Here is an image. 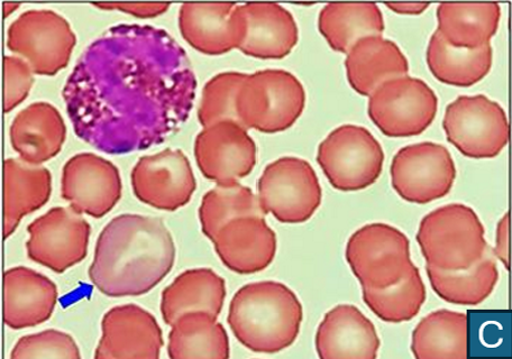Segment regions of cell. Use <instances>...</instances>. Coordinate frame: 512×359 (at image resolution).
<instances>
[{"instance_id":"obj_1","label":"cell","mask_w":512,"mask_h":359,"mask_svg":"<svg viewBox=\"0 0 512 359\" xmlns=\"http://www.w3.org/2000/svg\"><path fill=\"white\" fill-rule=\"evenodd\" d=\"M194 78L184 55L151 27H111L82 53L63 88L82 141L109 154L157 142L188 113Z\"/></svg>"},{"instance_id":"obj_2","label":"cell","mask_w":512,"mask_h":359,"mask_svg":"<svg viewBox=\"0 0 512 359\" xmlns=\"http://www.w3.org/2000/svg\"><path fill=\"white\" fill-rule=\"evenodd\" d=\"M175 262V239L162 219L125 214L100 233L89 279L107 297L143 296L166 279Z\"/></svg>"},{"instance_id":"obj_3","label":"cell","mask_w":512,"mask_h":359,"mask_svg":"<svg viewBox=\"0 0 512 359\" xmlns=\"http://www.w3.org/2000/svg\"><path fill=\"white\" fill-rule=\"evenodd\" d=\"M303 319V305L294 291L280 282L262 281L235 293L227 321L244 347L274 354L296 342Z\"/></svg>"},{"instance_id":"obj_4","label":"cell","mask_w":512,"mask_h":359,"mask_svg":"<svg viewBox=\"0 0 512 359\" xmlns=\"http://www.w3.org/2000/svg\"><path fill=\"white\" fill-rule=\"evenodd\" d=\"M477 213L451 204L429 213L419 225L417 242L427 265L445 271L471 268L489 251Z\"/></svg>"},{"instance_id":"obj_5","label":"cell","mask_w":512,"mask_h":359,"mask_svg":"<svg viewBox=\"0 0 512 359\" xmlns=\"http://www.w3.org/2000/svg\"><path fill=\"white\" fill-rule=\"evenodd\" d=\"M306 91L286 70L267 69L246 76L237 96V116L246 130L277 134L289 130L303 115Z\"/></svg>"},{"instance_id":"obj_6","label":"cell","mask_w":512,"mask_h":359,"mask_svg":"<svg viewBox=\"0 0 512 359\" xmlns=\"http://www.w3.org/2000/svg\"><path fill=\"white\" fill-rule=\"evenodd\" d=\"M317 162L336 190L361 191L380 178L384 152L367 128L342 125L319 144Z\"/></svg>"},{"instance_id":"obj_7","label":"cell","mask_w":512,"mask_h":359,"mask_svg":"<svg viewBox=\"0 0 512 359\" xmlns=\"http://www.w3.org/2000/svg\"><path fill=\"white\" fill-rule=\"evenodd\" d=\"M258 191L264 214H271L282 224L306 223L322 205V187L314 168L294 156L270 163L262 173Z\"/></svg>"},{"instance_id":"obj_8","label":"cell","mask_w":512,"mask_h":359,"mask_svg":"<svg viewBox=\"0 0 512 359\" xmlns=\"http://www.w3.org/2000/svg\"><path fill=\"white\" fill-rule=\"evenodd\" d=\"M443 128L447 141L470 159L497 158L510 138L505 109L484 95L457 97L445 110Z\"/></svg>"},{"instance_id":"obj_9","label":"cell","mask_w":512,"mask_h":359,"mask_svg":"<svg viewBox=\"0 0 512 359\" xmlns=\"http://www.w3.org/2000/svg\"><path fill=\"white\" fill-rule=\"evenodd\" d=\"M345 257L362 288H388L414 266L408 237L381 223L356 230L347 242Z\"/></svg>"},{"instance_id":"obj_10","label":"cell","mask_w":512,"mask_h":359,"mask_svg":"<svg viewBox=\"0 0 512 359\" xmlns=\"http://www.w3.org/2000/svg\"><path fill=\"white\" fill-rule=\"evenodd\" d=\"M77 38L66 18L48 9L27 11L8 27L7 48L35 75L54 76L68 66Z\"/></svg>"},{"instance_id":"obj_11","label":"cell","mask_w":512,"mask_h":359,"mask_svg":"<svg viewBox=\"0 0 512 359\" xmlns=\"http://www.w3.org/2000/svg\"><path fill=\"white\" fill-rule=\"evenodd\" d=\"M369 98V117L388 137L423 134L437 115L438 98L422 79L405 76L389 80Z\"/></svg>"},{"instance_id":"obj_12","label":"cell","mask_w":512,"mask_h":359,"mask_svg":"<svg viewBox=\"0 0 512 359\" xmlns=\"http://www.w3.org/2000/svg\"><path fill=\"white\" fill-rule=\"evenodd\" d=\"M392 188L411 204L426 205L451 192L456 168L445 146L423 142L402 147L390 169Z\"/></svg>"},{"instance_id":"obj_13","label":"cell","mask_w":512,"mask_h":359,"mask_svg":"<svg viewBox=\"0 0 512 359\" xmlns=\"http://www.w3.org/2000/svg\"><path fill=\"white\" fill-rule=\"evenodd\" d=\"M27 233V255L53 272H66L87 256L91 228L71 207L50 209L27 227Z\"/></svg>"},{"instance_id":"obj_14","label":"cell","mask_w":512,"mask_h":359,"mask_svg":"<svg viewBox=\"0 0 512 359\" xmlns=\"http://www.w3.org/2000/svg\"><path fill=\"white\" fill-rule=\"evenodd\" d=\"M131 180L137 199L164 211L185 207L197 188L187 155L173 149L143 156L136 163Z\"/></svg>"},{"instance_id":"obj_15","label":"cell","mask_w":512,"mask_h":359,"mask_svg":"<svg viewBox=\"0 0 512 359\" xmlns=\"http://www.w3.org/2000/svg\"><path fill=\"white\" fill-rule=\"evenodd\" d=\"M120 171L102 156L80 153L64 164L61 196L81 215L102 218L122 198Z\"/></svg>"},{"instance_id":"obj_16","label":"cell","mask_w":512,"mask_h":359,"mask_svg":"<svg viewBox=\"0 0 512 359\" xmlns=\"http://www.w3.org/2000/svg\"><path fill=\"white\" fill-rule=\"evenodd\" d=\"M195 156L205 178L230 184L251 174L258 160V147L243 125L226 121L205 127L198 134Z\"/></svg>"},{"instance_id":"obj_17","label":"cell","mask_w":512,"mask_h":359,"mask_svg":"<svg viewBox=\"0 0 512 359\" xmlns=\"http://www.w3.org/2000/svg\"><path fill=\"white\" fill-rule=\"evenodd\" d=\"M162 347V329L151 312L124 305L106 312L95 358L158 359Z\"/></svg>"},{"instance_id":"obj_18","label":"cell","mask_w":512,"mask_h":359,"mask_svg":"<svg viewBox=\"0 0 512 359\" xmlns=\"http://www.w3.org/2000/svg\"><path fill=\"white\" fill-rule=\"evenodd\" d=\"M179 29L182 38L200 53L222 55L240 48L245 24L240 5L185 4L179 12Z\"/></svg>"},{"instance_id":"obj_19","label":"cell","mask_w":512,"mask_h":359,"mask_svg":"<svg viewBox=\"0 0 512 359\" xmlns=\"http://www.w3.org/2000/svg\"><path fill=\"white\" fill-rule=\"evenodd\" d=\"M213 243L226 268L239 274L267 269L277 254V235L264 217L233 220L221 229Z\"/></svg>"},{"instance_id":"obj_20","label":"cell","mask_w":512,"mask_h":359,"mask_svg":"<svg viewBox=\"0 0 512 359\" xmlns=\"http://www.w3.org/2000/svg\"><path fill=\"white\" fill-rule=\"evenodd\" d=\"M315 344L322 359H374L378 357L380 338L359 308L340 305L320 322Z\"/></svg>"},{"instance_id":"obj_21","label":"cell","mask_w":512,"mask_h":359,"mask_svg":"<svg viewBox=\"0 0 512 359\" xmlns=\"http://www.w3.org/2000/svg\"><path fill=\"white\" fill-rule=\"evenodd\" d=\"M58 288L48 276L24 266L4 274V322L25 329L49 320L58 303Z\"/></svg>"},{"instance_id":"obj_22","label":"cell","mask_w":512,"mask_h":359,"mask_svg":"<svg viewBox=\"0 0 512 359\" xmlns=\"http://www.w3.org/2000/svg\"><path fill=\"white\" fill-rule=\"evenodd\" d=\"M245 32L239 50L249 57L280 60L288 57L299 41L294 16L278 4L250 3L241 6Z\"/></svg>"},{"instance_id":"obj_23","label":"cell","mask_w":512,"mask_h":359,"mask_svg":"<svg viewBox=\"0 0 512 359\" xmlns=\"http://www.w3.org/2000/svg\"><path fill=\"white\" fill-rule=\"evenodd\" d=\"M13 150L27 163L42 165L60 153L67 126L59 110L49 103H35L18 113L9 128Z\"/></svg>"},{"instance_id":"obj_24","label":"cell","mask_w":512,"mask_h":359,"mask_svg":"<svg viewBox=\"0 0 512 359\" xmlns=\"http://www.w3.org/2000/svg\"><path fill=\"white\" fill-rule=\"evenodd\" d=\"M345 70L353 90L370 97L387 81L408 76L409 63L397 43L382 35L369 36L347 53Z\"/></svg>"},{"instance_id":"obj_25","label":"cell","mask_w":512,"mask_h":359,"mask_svg":"<svg viewBox=\"0 0 512 359\" xmlns=\"http://www.w3.org/2000/svg\"><path fill=\"white\" fill-rule=\"evenodd\" d=\"M52 192L51 172L22 159L4 163V237L15 233L21 220L49 201Z\"/></svg>"},{"instance_id":"obj_26","label":"cell","mask_w":512,"mask_h":359,"mask_svg":"<svg viewBox=\"0 0 512 359\" xmlns=\"http://www.w3.org/2000/svg\"><path fill=\"white\" fill-rule=\"evenodd\" d=\"M226 299V283L210 269H192L181 273L162 292L161 314L170 327L190 312H207L218 318Z\"/></svg>"},{"instance_id":"obj_27","label":"cell","mask_w":512,"mask_h":359,"mask_svg":"<svg viewBox=\"0 0 512 359\" xmlns=\"http://www.w3.org/2000/svg\"><path fill=\"white\" fill-rule=\"evenodd\" d=\"M418 359H466L470 355V322L463 312L441 309L420 320L411 336Z\"/></svg>"},{"instance_id":"obj_28","label":"cell","mask_w":512,"mask_h":359,"mask_svg":"<svg viewBox=\"0 0 512 359\" xmlns=\"http://www.w3.org/2000/svg\"><path fill=\"white\" fill-rule=\"evenodd\" d=\"M500 17L497 3L441 4L437 8V31L455 48L477 50L490 44Z\"/></svg>"},{"instance_id":"obj_29","label":"cell","mask_w":512,"mask_h":359,"mask_svg":"<svg viewBox=\"0 0 512 359\" xmlns=\"http://www.w3.org/2000/svg\"><path fill=\"white\" fill-rule=\"evenodd\" d=\"M168 354L172 359H226L231 355L230 338L217 317L190 312L171 326Z\"/></svg>"},{"instance_id":"obj_30","label":"cell","mask_w":512,"mask_h":359,"mask_svg":"<svg viewBox=\"0 0 512 359\" xmlns=\"http://www.w3.org/2000/svg\"><path fill=\"white\" fill-rule=\"evenodd\" d=\"M426 59L432 75L442 84L468 88L489 75L493 51L490 44L477 50L455 48L436 30L429 40Z\"/></svg>"},{"instance_id":"obj_31","label":"cell","mask_w":512,"mask_h":359,"mask_svg":"<svg viewBox=\"0 0 512 359\" xmlns=\"http://www.w3.org/2000/svg\"><path fill=\"white\" fill-rule=\"evenodd\" d=\"M318 30L334 51L347 54L362 39L382 35L383 15L376 4H328L319 13Z\"/></svg>"},{"instance_id":"obj_32","label":"cell","mask_w":512,"mask_h":359,"mask_svg":"<svg viewBox=\"0 0 512 359\" xmlns=\"http://www.w3.org/2000/svg\"><path fill=\"white\" fill-rule=\"evenodd\" d=\"M427 275L434 292L442 300L457 306H479L495 290L498 266L490 250L471 268L445 271L427 265Z\"/></svg>"},{"instance_id":"obj_33","label":"cell","mask_w":512,"mask_h":359,"mask_svg":"<svg viewBox=\"0 0 512 359\" xmlns=\"http://www.w3.org/2000/svg\"><path fill=\"white\" fill-rule=\"evenodd\" d=\"M264 216L259 197L239 182L217 184L206 193L199 208L201 230L212 242L221 229L233 220Z\"/></svg>"},{"instance_id":"obj_34","label":"cell","mask_w":512,"mask_h":359,"mask_svg":"<svg viewBox=\"0 0 512 359\" xmlns=\"http://www.w3.org/2000/svg\"><path fill=\"white\" fill-rule=\"evenodd\" d=\"M362 296L365 305L379 319L389 324H401L417 317L427 293L422 275L414 265L404 278L388 288H362Z\"/></svg>"},{"instance_id":"obj_35","label":"cell","mask_w":512,"mask_h":359,"mask_svg":"<svg viewBox=\"0 0 512 359\" xmlns=\"http://www.w3.org/2000/svg\"><path fill=\"white\" fill-rule=\"evenodd\" d=\"M246 76L242 72L227 71L207 82L198 108L199 123L204 128L226 121L240 123L236 103Z\"/></svg>"},{"instance_id":"obj_36","label":"cell","mask_w":512,"mask_h":359,"mask_svg":"<svg viewBox=\"0 0 512 359\" xmlns=\"http://www.w3.org/2000/svg\"><path fill=\"white\" fill-rule=\"evenodd\" d=\"M12 359H79L80 349L70 335L57 329L22 337L13 348Z\"/></svg>"},{"instance_id":"obj_37","label":"cell","mask_w":512,"mask_h":359,"mask_svg":"<svg viewBox=\"0 0 512 359\" xmlns=\"http://www.w3.org/2000/svg\"><path fill=\"white\" fill-rule=\"evenodd\" d=\"M34 72L22 58L6 55L4 58V112L11 113L30 95Z\"/></svg>"},{"instance_id":"obj_38","label":"cell","mask_w":512,"mask_h":359,"mask_svg":"<svg viewBox=\"0 0 512 359\" xmlns=\"http://www.w3.org/2000/svg\"><path fill=\"white\" fill-rule=\"evenodd\" d=\"M95 7L105 11H117L139 18H154L167 13L170 4L96 3Z\"/></svg>"},{"instance_id":"obj_39","label":"cell","mask_w":512,"mask_h":359,"mask_svg":"<svg viewBox=\"0 0 512 359\" xmlns=\"http://www.w3.org/2000/svg\"><path fill=\"white\" fill-rule=\"evenodd\" d=\"M509 228H510V214L507 213L504 218L500 220L497 227L496 246L493 254L497 259L505 265V268L510 270L509 262Z\"/></svg>"},{"instance_id":"obj_40","label":"cell","mask_w":512,"mask_h":359,"mask_svg":"<svg viewBox=\"0 0 512 359\" xmlns=\"http://www.w3.org/2000/svg\"><path fill=\"white\" fill-rule=\"evenodd\" d=\"M386 6L390 11L401 15H420L427 11L426 3H389Z\"/></svg>"},{"instance_id":"obj_41","label":"cell","mask_w":512,"mask_h":359,"mask_svg":"<svg viewBox=\"0 0 512 359\" xmlns=\"http://www.w3.org/2000/svg\"><path fill=\"white\" fill-rule=\"evenodd\" d=\"M18 7H20L18 4H4V17L11 15Z\"/></svg>"}]
</instances>
